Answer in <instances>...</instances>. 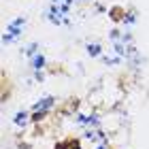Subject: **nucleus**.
<instances>
[{"mask_svg": "<svg viewBox=\"0 0 149 149\" xmlns=\"http://www.w3.org/2000/svg\"><path fill=\"white\" fill-rule=\"evenodd\" d=\"M51 104H53V98L49 96V98H45V100H38V102L34 104V111L45 115V111H47V109H51Z\"/></svg>", "mask_w": 149, "mask_h": 149, "instance_id": "obj_1", "label": "nucleus"}, {"mask_svg": "<svg viewBox=\"0 0 149 149\" xmlns=\"http://www.w3.org/2000/svg\"><path fill=\"white\" fill-rule=\"evenodd\" d=\"M26 121H28V113H24V111H22V113H17V115H15V124H17V126H24Z\"/></svg>", "mask_w": 149, "mask_h": 149, "instance_id": "obj_2", "label": "nucleus"}, {"mask_svg": "<svg viewBox=\"0 0 149 149\" xmlns=\"http://www.w3.org/2000/svg\"><path fill=\"white\" fill-rule=\"evenodd\" d=\"M58 149H81L77 141H68V143H62V145H58Z\"/></svg>", "mask_w": 149, "mask_h": 149, "instance_id": "obj_3", "label": "nucleus"}, {"mask_svg": "<svg viewBox=\"0 0 149 149\" xmlns=\"http://www.w3.org/2000/svg\"><path fill=\"white\" fill-rule=\"evenodd\" d=\"M32 64H34V68H36V70H40V66L45 64V58H43V56H36V58H34V62H32Z\"/></svg>", "mask_w": 149, "mask_h": 149, "instance_id": "obj_4", "label": "nucleus"}, {"mask_svg": "<svg viewBox=\"0 0 149 149\" xmlns=\"http://www.w3.org/2000/svg\"><path fill=\"white\" fill-rule=\"evenodd\" d=\"M87 51H90V56H98V53H100V45H90Z\"/></svg>", "mask_w": 149, "mask_h": 149, "instance_id": "obj_5", "label": "nucleus"}, {"mask_svg": "<svg viewBox=\"0 0 149 149\" xmlns=\"http://www.w3.org/2000/svg\"><path fill=\"white\" fill-rule=\"evenodd\" d=\"M34 49H36V45L32 43V45L28 47V49H26V56H32V53H34Z\"/></svg>", "mask_w": 149, "mask_h": 149, "instance_id": "obj_6", "label": "nucleus"}, {"mask_svg": "<svg viewBox=\"0 0 149 149\" xmlns=\"http://www.w3.org/2000/svg\"><path fill=\"white\" fill-rule=\"evenodd\" d=\"M98 149H104V147H98Z\"/></svg>", "mask_w": 149, "mask_h": 149, "instance_id": "obj_7", "label": "nucleus"}]
</instances>
